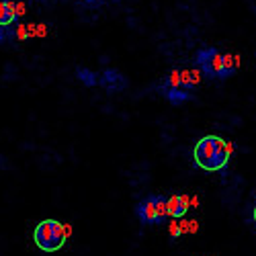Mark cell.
<instances>
[{"mask_svg":"<svg viewBox=\"0 0 256 256\" xmlns=\"http://www.w3.org/2000/svg\"><path fill=\"white\" fill-rule=\"evenodd\" d=\"M135 217L144 226L160 224V217H158V195H150V197H146L144 201H139L135 205Z\"/></svg>","mask_w":256,"mask_h":256,"instance_id":"obj_4","label":"cell"},{"mask_svg":"<svg viewBox=\"0 0 256 256\" xmlns=\"http://www.w3.org/2000/svg\"><path fill=\"white\" fill-rule=\"evenodd\" d=\"M66 228L57 219H43L33 231V240L43 252H57L66 244Z\"/></svg>","mask_w":256,"mask_h":256,"instance_id":"obj_2","label":"cell"},{"mask_svg":"<svg viewBox=\"0 0 256 256\" xmlns=\"http://www.w3.org/2000/svg\"><path fill=\"white\" fill-rule=\"evenodd\" d=\"M236 72V55L224 53V80Z\"/></svg>","mask_w":256,"mask_h":256,"instance_id":"obj_11","label":"cell"},{"mask_svg":"<svg viewBox=\"0 0 256 256\" xmlns=\"http://www.w3.org/2000/svg\"><path fill=\"white\" fill-rule=\"evenodd\" d=\"M80 2H82L84 6H90V8H97V6H101L104 0H80Z\"/></svg>","mask_w":256,"mask_h":256,"instance_id":"obj_14","label":"cell"},{"mask_svg":"<svg viewBox=\"0 0 256 256\" xmlns=\"http://www.w3.org/2000/svg\"><path fill=\"white\" fill-rule=\"evenodd\" d=\"M160 92L166 97V101L174 107H180L182 102H187L191 99V92H184L182 88H166V86H160Z\"/></svg>","mask_w":256,"mask_h":256,"instance_id":"obj_8","label":"cell"},{"mask_svg":"<svg viewBox=\"0 0 256 256\" xmlns=\"http://www.w3.org/2000/svg\"><path fill=\"white\" fill-rule=\"evenodd\" d=\"M195 78H193V70H182L180 72V88L184 92H191L195 88Z\"/></svg>","mask_w":256,"mask_h":256,"instance_id":"obj_10","label":"cell"},{"mask_svg":"<svg viewBox=\"0 0 256 256\" xmlns=\"http://www.w3.org/2000/svg\"><path fill=\"white\" fill-rule=\"evenodd\" d=\"M160 86H166V88H180V72L179 70H172V72L164 78V82Z\"/></svg>","mask_w":256,"mask_h":256,"instance_id":"obj_12","label":"cell"},{"mask_svg":"<svg viewBox=\"0 0 256 256\" xmlns=\"http://www.w3.org/2000/svg\"><path fill=\"white\" fill-rule=\"evenodd\" d=\"M180 231H182V234H189V231H191V222H180Z\"/></svg>","mask_w":256,"mask_h":256,"instance_id":"obj_16","label":"cell"},{"mask_svg":"<svg viewBox=\"0 0 256 256\" xmlns=\"http://www.w3.org/2000/svg\"><path fill=\"white\" fill-rule=\"evenodd\" d=\"M8 31L10 29H4V27H0V45H2L6 39H8Z\"/></svg>","mask_w":256,"mask_h":256,"instance_id":"obj_15","label":"cell"},{"mask_svg":"<svg viewBox=\"0 0 256 256\" xmlns=\"http://www.w3.org/2000/svg\"><path fill=\"white\" fill-rule=\"evenodd\" d=\"M99 84H102L109 92H115V90H123L127 86V80L121 76L119 70L109 68V70H104V72L101 74V82Z\"/></svg>","mask_w":256,"mask_h":256,"instance_id":"obj_5","label":"cell"},{"mask_svg":"<svg viewBox=\"0 0 256 256\" xmlns=\"http://www.w3.org/2000/svg\"><path fill=\"white\" fill-rule=\"evenodd\" d=\"M76 76H78V80L82 82L84 86H97L99 82H101V78H99V74L97 72H92V70H88V68H76Z\"/></svg>","mask_w":256,"mask_h":256,"instance_id":"obj_9","label":"cell"},{"mask_svg":"<svg viewBox=\"0 0 256 256\" xmlns=\"http://www.w3.org/2000/svg\"><path fill=\"white\" fill-rule=\"evenodd\" d=\"M168 234L172 240H177L179 236H182V231H180V222H177V219H172V222L168 224Z\"/></svg>","mask_w":256,"mask_h":256,"instance_id":"obj_13","label":"cell"},{"mask_svg":"<svg viewBox=\"0 0 256 256\" xmlns=\"http://www.w3.org/2000/svg\"><path fill=\"white\" fill-rule=\"evenodd\" d=\"M254 224H256V207H254Z\"/></svg>","mask_w":256,"mask_h":256,"instance_id":"obj_19","label":"cell"},{"mask_svg":"<svg viewBox=\"0 0 256 256\" xmlns=\"http://www.w3.org/2000/svg\"><path fill=\"white\" fill-rule=\"evenodd\" d=\"M195 66L209 80H224V55L215 48H203L197 51Z\"/></svg>","mask_w":256,"mask_h":256,"instance_id":"obj_3","label":"cell"},{"mask_svg":"<svg viewBox=\"0 0 256 256\" xmlns=\"http://www.w3.org/2000/svg\"><path fill=\"white\" fill-rule=\"evenodd\" d=\"M231 144L226 142L224 137L219 135H205L197 142L195 150H193V158L195 164L199 166L201 170L207 172H217L224 170L228 166V160L231 154Z\"/></svg>","mask_w":256,"mask_h":256,"instance_id":"obj_1","label":"cell"},{"mask_svg":"<svg viewBox=\"0 0 256 256\" xmlns=\"http://www.w3.org/2000/svg\"><path fill=\"white\" fill-rule=\"evenodd\" d=\"M166 203H168V215L172 219H180L184 213L189 211V205H191L187 195H172V197L166 199Z\"/></svg>","mask_w":256,"mask_h":256,"instance_id":"obj_7","label":"cell"},{"mask_svg":"<svg viewBox=\"0 0 256 256\" xmlns=\"http://www.w3.org/2000/svg\"><path fill=\"white\" fill-rule=\"evenodd\" d=\"M19 21L17 13V4L13 0H0V27L4 29H13Z\"/></svg>","mask_w":256,"mask_h":256,"instance_id":"obj_6","label":"cell"},{"mask_svg":"<svg viewBox=\"0 0 256 256\" xmlns=\"http://www.w3.org/2000/svg\"><path fill=\"white\" fill-rule=\"evenodd\" d=\"M191 231H197V222H191Z\"/></svg>","mask_w":256,"mask_h":256,"instance_id":"obj_18","label":"cell"},{"mask_svg":"<svg viewBox=\"0 0 256 256\" xmlns=\"http://www.w3.org/2000/svg\"><path fill=\"white\" fill-rule=\"evenodd\" d=\"M17 13H19V17H21L23 13H25V6H23V4H17Z\"/></svg>","mask_w":256,"mask_h":256,"instance_id":"obj_17","label":"cell"}]
</instances>
